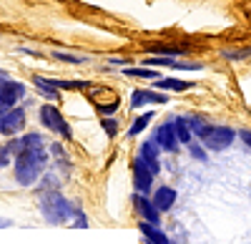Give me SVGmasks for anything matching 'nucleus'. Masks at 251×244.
I'll list each match as a JSON object with an SVG mask.
<instances>
[{
    "instance_id": "nucleus-8",
    "label": "nucleus",
    "mask_w": 251,
    "mask_h": 244,
    "mask_svg": "<svg viewBox=\"0 0 251 244\" xmlns=\"http://www.w3.org/2000/svg\"><path fill=\"white\" fill-rule=\"evenodd\" d=\"M153 141L158 144V149H163V151H176V149H178V144H181L178 136H176V131H174V124H171V121L156 129Z\"/></svg>"
},
{
    "instance_id": "nucleus-24",
    "label": "nucleus",
    "mask_w": 251,
    "mask_h": 244,
    "mask_svg": "<svg viewBox=\"0 0 251 244\" xmlns=\"http://www.w3.org/2000/svg\"><path fill=\"white\" fill-rule=\"evenodd\" d=\"M103 129H106L108 136H116V134H118V121H113V118H103Z\"/></svg>"
},
{
    "instance_id": "nucleus-27",
    "label": "nucleus",
    "mask_w": 251,
    "mask_h": 244,
    "mask_svg": "<svg viewBox=\"0 0 251 244\" xmlns=\"http://www.w3.org/2000/svg\"><path fill=\"white\" fill-rule=\"evenodd\" d=\"M241 138L246 141V146L251 149V131H241Z\"/></svg>"
},
{
    "instance_id": "nucleus-26",
    "label": "nucleus",
    "mask_w": 251,
    "mask_h": 244,
    "mask_svg": "<svg viewBox=\"0 0 251 244\" xmlns=\"http://www.w3.org/2000/svg\"><path fill=\"white\" fill-rule=\"evenodd\" d=\"M191 156L199 159V161H206V151H203L199 144H191Z\"/></svg>"
},
{
    "instance_id": "nucleus-20",
    "label": "nucleus",
    "mask_w": 251,
    "mask_h": 244,
    "mask_svg": "<svg viewBox=\"0 0 251 244\" xmlns=\"http://www.w3.org/2000/svg\"><path fill=\"white\" fill-rule=\"evenodd\" d=\"M149 51H151V53H161V55H166V58L183 55V53H186V48H174V46H151Z\"/></svg>"
},
{
    "instance_id": "nucleus-16",
    "label": "nucleus",
    "mask_w": 251,
    "mask_h": 244,
    "mask_svg": "<svg viewBox=\"0 0 251 244\" xmlns=\"http://www.w3.org/2000/svg\"><path fill=\"white\" fill-rule=\"evenodd\" d=\"M171 124H174V131H176V136H178V141L181 144H191V136H194V131H191V126H188V118H171Z\"/></svg>"
},
{
    "instance_id": "nucleus-13",
    "label": "nucleus",
    "mask_w": 251,
    "mask_h": 244,
    "mask_svg": "<svg viewBox=\"0 0 251 244\" xmlns=\"http://www.w3.org/2000/svg\"><path fill=\"white\" fill-rule=\"evenodd\" d=\"M151 201H153V207H156L158 212H169V209L176 204V189H171V187H158Z\"/></svg>"
},
{
    "instance_id": "nucleus-5",
    "label": "nucleus",
    "mask_w": 251,
    "mask_h": 244,
    "mask_svg": "<svg viewBox=\"0 0 251 244\" xmlns=\"http://www.w3.org/2000/svg\"><path fill=\"white\" fill-rule=\"evenodd\" d=\"M234 138H236V134H234V129H228V126H211L203 136H201V141L211 149V151H224V149H228L234 144Z\"/></svg>"
},
{
    "instance_id": "nucleus-15",
    "label": "nucleus",
    "mask_w": 251,
    "mask_h": 244,
    "mask_svg": "<svg viewBox=\"0 0 251 244\" xmlns=\"http://www.w3.org/2000/svg\"><path fill=\"white\" fill-rule=\"evenodd\" d=\"M149 66H169V68H181V71H199V63H181L176 58H149Z\"/></svg>"
},
{
    "instance_id": "nucleus-11",
    "label": "nucleus",
    "mask_w": 251,
    "mask_h": 244,
    "mask_svg": "<svg viewBox=\"0 0 251 244\" xmlns=\"http://www.w3.org/2000/svg\"><path fill=\"white\" fill-rule=\"evenodd\" d=\"M138 159L143 161L146 166H149L153 174L161 171V161H158V144L151 138V141H146V144H141V151H138Z\"/></svg>"
},
{
    "instance_id": "nucleus-3",
    "label": "nucleus",
    "mask_w": 251,
    "mask_h": 244,
    "mask_svg": "<svg viewBox=\"0 0 251 244\" xmlns=\"http://www.w3.org/2000/svg\"><path fill=\"white\" fill-rule=\"evenodd\" d=\"M40 124H43L48 131L63 136V138H73V131H71V126H68V121L63 118V113H60L53 104L40 106Z\"/></svg>"
},
{
    "instance_id": "nucleus-18",
    "label": "nucleus",
    "mask_w": 251,
    "mask_h": 244,
    "mask_svg": "<svg viewBox=\"0 0 251 244\" xmlns=\"http://www.w3.org/2000/svg\"><path fill=\"white\" fill-rule=\"evenodd\" d=\"M156 88H163V91H188L191 83H188V81H178V78H161V81H156Z\"/></svg>"
},
{
    "instance_id": "nucleus-23",
    "label": "nucleus",
    "mask_w": 251,
    "mask_h": 244,
    "mask_svg": "<svg viewBox=\"0 0 251 244\" xmlns=\"http://www.w3.org/2000/svg\"><path fill=\"white\" fill-rule=\"evenodd\" d=\"M224 55L228 60H239V58H249L251 55V48H244V51H224Z\"/></svg>"
},
{
    "instance_id": "nucleus-19",
    "label": "nucleus",
    "mask_w": 251,
    "mask_h": 244,
    "mask_svg": "<svg viewBox=\"0 0 251 244\" xmlns=\"http://www.w3.org/2000/svg\"><path fill=\"white\" fill-rule=\"evenodd\" d=\"M151 118H153V113H143V116H138V118L133 121V126L128 129V136H136V134H141L146 126L151 124Z\"/></svg>"
},
{
    "instance_id": "nucleus-21",
    "label": "nucleus",
    "mask_w": 251,
    "mask_h": 244,
    "mask_svg": "<svg viewBox=\"0 0 251 244\" xmlns=\"http://www.w3.org/2000/svg\"><path fill=\"white\" fill-rule=\"evenodd\" d=\"M126 76H136V78H158V71H153V68H126Z\"/></svg>"
},
{
    "instance_id": "nucleus-12",
    "label": "nucleus",
    "mask_w": 251,
    "mask_h": 244,
    "mask_svg": "<svg viewBox=\"0 0 251 244\" xmlns=\"http://www.w3.org/2000/svg\"><path fill=\"white\" fill-rule=\"evenodd\" d=\"M138 232H141V237L146 239V244H171L169 237L163 234V229L156 227V224H149V221H141Z\"/></svg>"
},
{
    "instance_id": "nucleus-22",
    "label": "nucleus",
    "mask_w": 251,
    "mask_h": 244,
    "mask_svg": "<svg viewBox=\"0 0 251 244\" xmlns=\"http://www.w3.org/2000/svg\"><path fill=\"white\" fill-rule=\"evenodd\" d=\"M53 58H58V60H66V63H83V60H86V58H80V55L60 53V51H55V53H53Z\"/></svg>"
},
{
    "instance_id": "nucleus-4",
    "label": "nucleus",
    "mask_w": 251,
    "mask_h": 244,
    "mask_svg": "<svg viewBox=\"0 0 251 244\" xmlns=\"http://www.w3.org/2000/svg\"><path fill=\"white\" fill-rule=\"evenodd\" d=\"M25 129V108L13 106L8 111H0V134L3 136H18Z\"/></svg>"
},
{
    "instance_id": "nucleus-2",
    "label": "nucleus",
    "mask_w": 251,
    "mask_h": 244,
    "mask_svg": "<svg viewBox=\"0 0 251 244\" xmlns=\"http://www.w3.org/2000/svg\"><path fill=\"white\" fill-rule=\"evenodd\" d=\"M40 212H43V219L48 224H66V221H75V217H80V209H75L73 201H68L60 191L50 189L43 191L40 196Z\"/></svg>"
},
{
    "instance_id": "nucleus-29",
    "label": "nucleus",
    "mask_w": 251,
    "mask_h": 244,
    "mask_svg": "<svg viewBox=\"0 0 251 244\" xmlns=\"http://www.w3.org/2000/svg\"><path fill=\"white\" fill-rule=\"evenodd\" d=\"M0 78H8V76H5V73H3V71H0Z\"/></svg>"
},
{
    "instance_id": "nucleus-7",
    "label": "nucleus",
    "mask_w": 251,
    "mask_h": 244,
    "mask_svg": "<svg viewBox=\"0 0 251 244\" xmlns=\"http://www.w3.org/2000/svg\"><path fill=\"white\" fill-rule=\"evenodd\" d=\"M153 176H156V174H153L149 166H146L141 159L133 161V184H136V191H138V194L146 196V194L151 191V187H153Z\"/></svg>"
},
{
    "instance_id": "nucleus-6",
    "label": "nucleus",
    "mask_w": 251,
    "mask_h": 244,
    "mask_svg": "<svg viewBox=\"0 0 251 244\" xmlns=\"http://www.w3.org/2000/svg\"><path fill=\"white\" fill-rule=\"evenodd\" d=\"M25 96V86L13 78H0V111L13 108L20 98Z\"/></svg>"
},
{
    "instance_id": "nucleus-25",
    "label": "nucleus",
    "mask_w": 251,
    "mask_h": 244,
    "mask_svg": "<svg viewBox=\"0 0 251 244\" xmlns=\"http://www.w3.org/2000/svg\"><path fill=\"white\" fill-rule=\"evenodd\" d=\"M10 151H8V146H0V169H5L8 164H10Z\"/></svg>"
},
{
    "instance_id": "nucleus-1",
    "label": "nucleus",
    "mask_w": 251,
    "mask_h": 244,
    "mask_svg": "<svg viewBox=\"0 0 251 244\" xmlns=\"http://www.w3.org/2000/svg\"><path fill=\"white\" fill-rule=\"evenodd\" d=\"M48 169V154L43 146L25 149L15 156V181L20 187H33Z\"/></svg>"
},
{
    "instance_id": "nucleus-10",
    "label": "nucleus",
    "mask_w": 251,
    "mask_h": 244,
    "mask_svg": "<svg viewBox=\"0 0 251 244\" xmlns=\"http://www.w3.org/2000/svg\"><path fill=\"white\" fill-rule=\"evenodd\" d=\"M8 151L13 156H18L20 151H25V149H35V146H43V136L40 134H25V136H13L8 141Z\"/></svg>"
},
{
    "instance_id": "nucleus-14",
    "label": "nucleus",
    "mask_w": 251,
    "mask_h": 244,
    "mask_svg": "<svg viewBox=\"0 0 251 244\" xmlns=\"http://www.w3.org/2000/svg\"><path fill=\"white\" fill-rule=\"evenodd\" d=\"M143 104H166V96H163V93H156V91H146V88L133 91L131 106H133V108H141Z\"/></svg>"
},
{
    "instance_id": "nucleus-28",
    "label": "nucleus",
    "mask_w": 251,
    "mask_h": 244,
    "mask_svg": "<svg viewBox=\"0 0 251 244\" xmlns=\"http://www.w3.org/2000/svg\"><path fill=\"white\" fill-rule=\"evenodd\" d=\"M10 227V219H0V229H8Z\"/></svg>"
},
{
    "instance_id": "nucleus-17",
    "label": "nucleus",
    "mask_w": 251,
    "mask_h": 244,
    "mask_svg": "<svg viewBox=\"0 0 251 244\" xmlns=\"http://www.w3.org/2000/svg\"><path fill=\"white\" fill-rule=\"evenodd\" d=\"M33 83H35V88L43 93L48 101H53V98H58V88L53 86V81L50 78H43V76H33Z\"/></svg>"
},
{
    "instance_id": "nucleus-9",
    "label": "nucleus",
    "mask_w": 251,
    "mask_h": 244,
    "mask_svg": "<svg viewBox=\"0 0 251 244\" xmlns=\"http://www.w3.org/2000/svg\"><path fill=\"white\" fill-rule=\"evenodd\" d=\"M133 204H136V212L141 214L143 221L161 227V212L153 207V201H151V199H146L143 194H138V196H133Z\"/></svg>"
}]
</instances>
